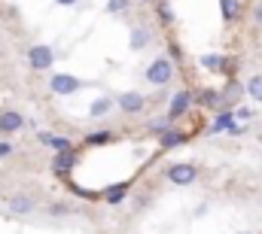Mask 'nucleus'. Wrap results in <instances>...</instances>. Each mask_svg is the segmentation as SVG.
I'll list each match as a JSON object with an SVG mask.
<instances>
[{"instance_id":"7","label":"nucleus","mask_w":262,"mask_h":234,"mask_svg":"<svg viewBox=\"0 0 262 234\" xmlns=\"http://www.w3.org/2000/svg\"><path fill=\"white\" fill-rule=\"evenodd\" d=\"M116 104H119V110H122V113L134 116V113H140V110H143V104H146V101H143V95H140V91H122Z\"/></svg>"},{"instance_id":"16","label":"nucleus","mask_w":262,"mask_h":234,"mask_svg":"<svg viewBox=\"0 0 262 234\" xmlns=\"http://www.w3.org/2000/svg\"><path fill=\"white\" fill-rule=\"evenodd\" d=\"M247 95L262 104V76H250V79H247Z\"/></svg>"},{"instance_id":"9","label":"nucleus","mask_w":262,"mask_h":234,"mask_svg":"<svg viewBox=\"0 0 262 234\" xmlns=\"http://www.w3.org/2000/svg\"><path fill=\"white\" fill-rule=\"evenodd\" d=\"M25 128V116L15 113V110H3L0 113V134H15Z\"/></svg>"},{"instance_id":"20","label":"nucleus","mask_w":262,"mask_h":234,"mask_svg":"<svg viewBox=\"0 0 262 234\" xmlns=\"http://www.w3.org/2000/svg\"><path fill=\"white\" fill-rule=\"evenodd\" d=\"M89 143H92V146H101V143H110V134H107V131H101V134H89Z\"/></svg>"},{"instance_id":"10","label":"nucleus","mask_w":262,"mask_h":234,"mask_svg":"<svg viewBox=\"0 0 262 234\" xmlns=\"http://www.w3.org/2000/svg\"><path fill=\"white\" fill-rule=\"evenodd\" d=\"M149 40H152V34H149V28H143V25H137V28H131V37H128V43H131V49H134V52H140V49H146V46H149Z\"/></svg>"},{"instance_id":"18","label":"nucleus","mask_w":262,"mask_h":234,"mask_svg":"<svg viewBox=\"0 0 262 234\" xmlns=\"http://www.w3.org/2000/svg\"><path fill=\"white\" fill-rule=\"evenodd\" d=\"M229 128H232V113H220L210 131H229Z\"/></svg>"},{"instance_id":"5","label":"nucleus","mask_w":262,"mask_h":234,"mask_svg":"<svg viewBox=\"0 0 262 234\" xmlns=\"http://www.w3.org/2000/svg\"><path fill=\"white\" fill-rule=\"evenodd\" d=\"M6 207H9V213H15V216H28V213H34V207H37V201H34L31 195H25V192H18V195H9V201H6Z\"/></svg>"},{"instance_id":"6","label":"nucleus","mask_w":262,"mask_h":234,"mask_svg":"<svg viewBox=\"0 0 262 234\" xmlns=\"http://www.w3.org/2000/svg\"><path fill=\"white\" fill-rule=\"evenodd\" d=\"M73 165H76L73 149H61V152H55V158H52V174L55 176H67L70 171H73Z\"/></svg>"},{"instance_id":"21","label":"nucleus","mask_w":262,"mask_h":234,"mask_svg":"<svg viewBox=\"0 0 262 234\" xmlns=\"http://www.w3.org/2000/svg\"><path fill=\"white\" fill-rule=\"evenodd\" d=\"M201 101H204V107H213V101H220V95H213V91H204V95H201Z\"/></svg>"},{"instance_id":"2","label":"nucleus","mask_w":262,"mask_h":234,"mask_svg":"<svg viewBox=\"0 0 262 234\" xmlns=\"http://www.w3.org/2000/svg\"><path fill=\"white\" fill-rule=\"evenodd\" d=\"M52 61H55L52 46H31V49H28V64H31L34 70H49Z\"/></svg>"},{"instance_id":"13","label":"nucleus","mask_w":262,"mask_h":234,"mask_svg":"<svg viewBox=\"0 0 262 234\" xmlns=\"http://www.w3.org/2000/svg\"><path fill=\"white\" fill-rule=\"evenodd\" d=\"M40 143H46V146H52L55 152H61V149H70V140H64V137H52V134H40Z\"/></svg>"},{"instance_id":"11","label":"nucleus","mask_w":262,"mask_h":234,"mask_svg":"<svg viewBox=\"0 0 262 234\" xmlns=\"http://www.w3.org/2000/svg\"><path fill=\"white\" fill-rule=\"evenodd\" d=\"M128 195V182H119V185H110L107 192H104V198H107V204H119L122 198Z\"/></svg>"},{"instance_id":"12","label":"nucleus","mask_w":262,"mask_h":234,"mask_svg":"<svg viewBox=\"0 0 262 234\" xmlns=\"http://www.w3.org/2000/svg\"><path fill=\"white\" fill-rule=\"evenodd\" d=\"M220 9H223V18L232 21L241 15V0H220Z\"/></svg>"},{"instance_id":"3","label":"nucleus","mask_w":262,"mask_h":234,"mask_svg":"<svg viewBox=\"0 0 262 234\" xmlns=\"http://www.w3.org/2000/svg\"><path fill=\"white\" fill-rule=\"evenodd\" d=\"M49 88H52L55 95H73V91L82 88V79H76V76H70V73H55V76L49 79Z\"/></svg>"},{"instance_id":"4","label":"nucleus","mask_w":262,"mask_h":234,"mask_svg":"<svg viewBox=\"0 0 262 234\" xmlns=\"http://www.w3.org/2000/svg\"><path fill=\"white\" fill-rule=\"evenodd\" d=\"M195 176H198V171L192 165H171V168H168V179H171L174 185H192Z\"/></svg>"},{"instance_id":"17","label":"nucleus","mask_w":262,"mask_h":234,"mask_svg":"<svg viewBox=\"0 0 262 234\" xmlns=\"http://www.w3.org/2000/svg\"><path fill=\"white\" fill-rule=\"evenodd\" d=\"M201 64H204L207 70H223V67H226V58H223V55H204Z\"/></svg>"},{"instance_id":"19","label":"nucleus","mask_w":262,"mask_h":234,"mask_svg":"<svg viewBox=\"0 0 262 234\" xmlns=\"http://www.w3.org/2000/svg\"><path fill=\"white\" fill-rule=\"evenodd\" d=\"M128 9V0H107V12L110 15H122Z\"/></svg>"},{"instance_id":"24","label":"nucleus","mask_w":262,"mask_h":234,"mask_svg":"<svg viewBox=\"0 0 262 234\" xmlns=\"http://www.w3.org/2000/svg\"><path fill=\"white\" fill-rule=\"evenodd\" d=\"M256 21H259V25H262V3H259V6H256Z\"/></svg>"},{"instance_id":"22","label":"nucleus","mask_w":262,"mask_h":234,"mask_svg":"<svg viewBox=\"0 0 262 234\" xmlns=\"http://www.w3.org/2000/svg\"><path fill=\"white\" fill-rule=\"evenodd\" d=\"M9 152H12V143H3V140H0V158H6Z\"/></svg>"},{"instance_id":"1","label":"nucleus","mask_w":262,"mask_h":234,"mask_svg":"<svg viewBox=\"0 0 262 234\" xmlns=\"http://www.w3.org/2000/svg\"><path fill=\"white\" fill-rule=\"evenodd\" d=\"M171 76H174V64L168 58H156L146 67V79L152 85H165V82H171Z\"/></svg>"},{"instance_id":"8","label":"nucleus","mask_w":262,"mask_h":234,"mask_svg":"<svg viewBox=\"0 0 262 234\" xmlns=\"http://www.w3.org/2000/svg\"><path fill=\"white\" fill-rule=\"evenodd\" d=\"M189 107H192V91H177V95H174V101H171V107H168V122L180 119Z\"/></svg>"},{"instance_id":"15","label":"nucleus","mask_w":262,"mask_h":234,"mask_svg":"<svg viewBox=\"0 0 262 234\" xmlns=\"http://www.w3.org/2000/svg\"><path fill=\"white\" fill-rule=\"evenodd\" d=\"M110 110H113V101H110V98H98V101L89 107V113H92L95 119H98V116H107Z\"/></svg>"},{"instance_id":"14","label":"nucleus","mask_w":262,"mask_h":234,"mask_svg":"<svg viewBox=\"0 0 262 234\" xmlns=\"http://www.w3.org/2000/svg\"><path fill=\"white\" fill-rule=\"evenodd\" d=\"M183 140H186V137H183L180 131H174V128H168V131L162 134V146H165V149H174V146H180Z\"/></svg>"},{"instance_id":"23","label":"nucleus","mask_w":262,"mask_h":234,"mask_svg":"<svg viewBox=\"0 0 262 234\" xmlns=\"http://www.w3.org/2000/svg\"><path fill=\"white\" fill-rule=\"evenodd\" d=\"M55 3H58V6H73L76 0H55Z\"/></svg>"}]
</instances>
